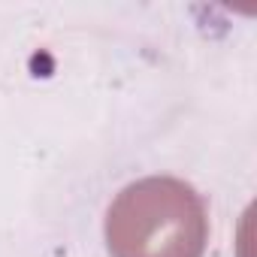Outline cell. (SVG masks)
Segmentation results:
<instances>
[{
    "mask_svg": "<svg viewBox=\"0 0 257 257\" xmlns=\"http://www.w3.org/2000/svg\"><path fill=\"white\" fill-rule=\"evenodd\" d=\"M103 233L112 257H203L209 212L194 185L146 176L109 203Z\"/></svg>",
    "mask_w": 257,
    "mask_h": 257,
    "instance_id": "6da1fadb",
    "label": "cell"
}]
</instances>
